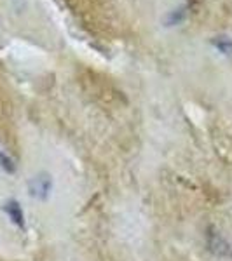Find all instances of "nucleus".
Instances as JSON below:
<instances>
[{
    "mask_svg": "<svg viewBox=\"0 0 232 261\" xmlns=\"http://www.w3.org/2000/svg\"><path fill=\"white\" fill-rule=\"evenodd\" d=\"M51 188H53V181H51V176L45 174V172H40V174L33 176L28 181V193L33 199L45 200L51 193Z\"/></svg>",
    "mask_w": 232,
    "mask_h": 261,
    "instance_id": "1",
    "label": "nucleus"
},
{
    "mask_svg": "<svg viewBox=\"0 0 232 261\" xmlns=\"http://www.w3.org/2000/svg\"><path fill=\"white\" fill-rule=\"evenodd\" d=\"M208 247L218 256H232V246L229 241H225L220 233H215V231L208 233Z\"/></svg>",
    "mask_w": 232,
    "mask_h": 261,
    "instance_id": "2",
    "label": "nucleus"
},
{
    "mask_svg": "<svg viewBox=\"0 0 232 261\" xmlns=\"http://www.w3.org/2000/svg\"><path fill=\"white\" fill-rule=\"evenodd\" d=\"M4 209H6L7 216H9V220L14 223V225H18V226L25 225V214H23V209H21L19 202H16V200L6 202V207Z\"/></svg>",
    "mask_w": 232,
    "mask_h": 261,
    "instance_id": "3",
    "label": "nucleus"
},
{
    "mask_svg": "<svg viewBox=\"0 0 232 261\" xmlns=\"http://www.w3.org/2000/svg\"><path fill=\"white\" fill-rule=\"evenodd\" d=\"M0 169L9 172V174H12V172L16 171L14 161H12V159L7 153H4V151H0Z\"/></svg>",
    "mask_w": 232,
    "mask_h": 261,
    "instance_id": "4",
    "label": "nucleus"
},
{
    "mask_svg": "<svg viewBox=\"0 0 232 261\" xmlns=\"http://www.w3.org/2000/svg\"><path fill=\"white\" fill-rule=\"evenodd\" d=\"M215 45H217V47L220 49L222 53H225V54L232 53V40L227 39V37H217V40H215Z\"/></svg>",
    "mask_w": 232,
    "mask_h": 261,
    "instance_id": "5",
    "label": "nucleus"
}]
</instances>
